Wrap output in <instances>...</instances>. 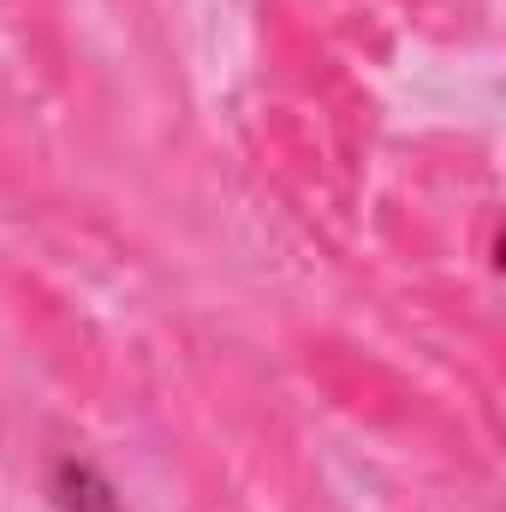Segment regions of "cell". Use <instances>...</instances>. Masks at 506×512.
Here are the masks:
<instances>
[{"label": "cell", "mask_w": 506, "mask_h": 512, "mask_svg": "<svg viewBox=\"0 0 506 512\" xmlns=\"http://www.w3.org/2000/svg\"><path fill=\"white\" fill-rule=\"evenodd\" d=\"M60 489H66L60 501H66L72 512H120L114 495L96 483V471H84V465H60Z\"/></svg>", "instance_id": "1"}]
</instances>
